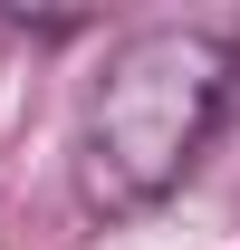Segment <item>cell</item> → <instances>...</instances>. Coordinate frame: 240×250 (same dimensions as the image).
Listing matches in <instances>:
<instances>
[{
	"mask_svg": "<svg viewBox=\"0 0 240 250\" xmlns=\"http://www.w3.org/2000/svg\"><path fill=\"white\" fill-rule=\"evenodd\" d=\"M240 77V48L202 20H163V29H135L106 58L87 96V125H77V183L106 212H154L163 192L202 164L211 125H221V96Z\"/></svg>",
	"mask_w": 240,
	"mask_h": 250,
	"instance_id": "obj_1",
	"label": "cell"
}]
</instances>
